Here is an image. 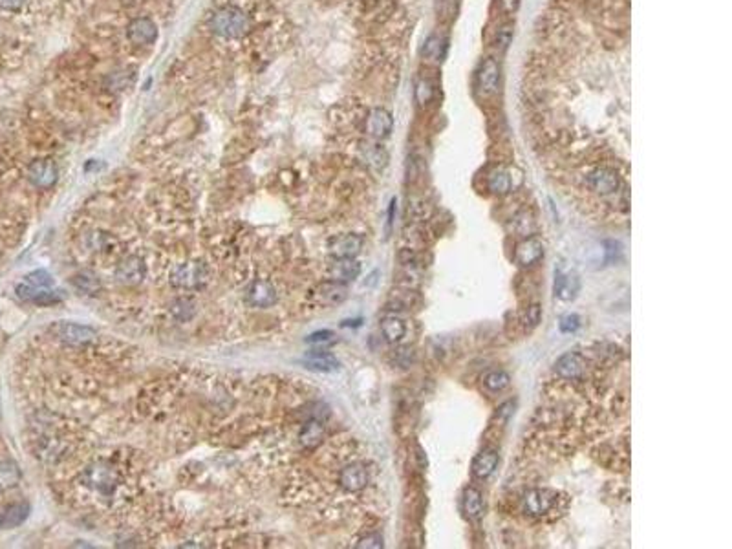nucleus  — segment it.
<instances>
[{"instance_id": "nucleus-1", "label": "nucleus", "mask_w": 732, "mask_h": 549, "mask_svg": "<svg viewBox=\"0 0 732 549\" xmlns=\"http://www.w3.org/2000/svg\"><path fill=\"white\" fill-rule=\"evenodd\" d=\"M562 492L555 489H529L520 498L522 511L529 518H536V520H549L562 515Z\"/></svg>"}, {"instance_id": "nucleus-2", "label": "nucleus", "mask_w": 732, "mask_h": 549, "mask_svg": "<svg viewBox=\"0 0 732 549\" xmlns=\"http://www.w3.org/2000/svg\"><path fill=\"white\" fill-rule=\"evenodd\" d=\"M209 28L224 39H240L249 34L251 19L236 6H224L211 17Z\"/></svg>"}, {"instance_id": "nucleus-3", "label": "nucleus", "mask_w": 732, "mask_h": 549, "mask_svg": "<svg viewBox=\"0 0 732 549\" xmlns=\"http://www.w3.org/2000/svg\"><path fill=\"white\" fill-rule=\"evenodd\" d=\"M209 268L203 262H187L176 265L170 273V284L178 289L193 291L200 289L209 282Z\"/></svg>"}, {"instance_id": "nucleus-4", "label": "nucleus", "mask_w": 732, "mask_h": 549, "mask_svg": "<svg viewBox=\"0 0 732 549\" xmlns=\"http://www.w3.org/2000/svg\"><path fill=\"white\" fill-rule=\"evenodd\" d=\"M586 189L601 198H612L622 193L621 176L610 167H593L584 176Z\"/></svg>"}, {"instance_id": "nucleus-5", "label": "nucleus", "mask_w": 732, "mask_h": 549, "mask_svg": "<svg viewBox=\"0 0 732 549\" xmlns=\"http://www.w3.org/2000/svg\"><path fill=\"white\" fill-rule=\"evenodd\" d=\"M555 374L562 383H580L588 374V359L580 352H568L555 363Z\"/></svg>"}, {"instance_id": "nucleus-6", "label": "nucleus", "mask_w": 732, "mask_h": 549, "mask_svg": "<svg viewBox=\"0 0 732 549\" xmlns=\"http://www.w3.org/2000/svg\"><path fill=\"white\" fill-rule=\"evenodd\" d=\"M50 332L63 341L64 344H70V346H87L90 342L96 341L97 333L88 326H81V324H73V323H55Z\"/></svg>"}, {"instance_id": "nucleus-7", "label": "nucleus", "mask_w": 732, "mask_h": 549, "mask_svg": "<svg viewBox=\"0 0 732 549\" xmlns=\"http://www.w3.org/2000/svg\"><path fill=\"white\" fill-rule=\"evenodd\" d=\"M370 483V471L365 463H348L339 472V485L346 492H361Z\"/></svg>"}, {"instance_id": "nucleus-8", "label": "nucleus", "mask_w": 732, "mask_h": 549, "mask_svg": "<svg viewBox=\"0 0 732 549\" xmlns=\"http://www.w3.org/2000/svg\"><path fill=\"white\" fill-rule=\"evenodd\" d=\"M85 482L88 487L96 489V491L108 492L112 491L117 483V471L112 465L105 462H97L87 469L85 472Z\"/></svg>"}, {"instance_id": "nucleus-9", "label": "nucleus", "mask_w": 732, "mask_h": 549, "mask_svg": "<svg viewBox=\"0 0 732 549\" xmlns=\"http://www.w3.org/2000/svg\"><path fill=\"white\" fill-rule=\"evenodd\" d=\"M59 176L57 165L52 159H35L28 167V180L37 189H50Z\"/></svg>"}, {"instance_id": "nucleus-10", "label": "nucleus", "mask_w": 732, "mask_h": 549, "mask_svg": "<svg viewBox=\"0 0 732 549\" xmlns=\"http://www.w3.org/2000/svg\"><path fill=\"white\" fill-rule=\"evenodd\" d=\"M129 41L136 46H149L158 39V26L149 17H138L126 28Z\"/></svg>"}, {"instance_id": "nucleus-11", "label": "nucleus", "mask_w": 732, "mask_h": 549, "mask_svg": "<svg viewBox=\"0 0 732 549\" xmlns=\"http://www.w3.org/2000/svg\"><path fill=\"white\" fill-rule=\"evenodd\" d=\"M145 274H147V265H145V262L141 261L140 256L136 255L125 256L116 268V279L119 280L121 284L126 286L140 284L141 280L145 279Z\"/></svg>"}, {"instance_id": "nucleus-12", "label": "nucleus", "mask_w": 732, "mask_h": 549, "mask_svg": "<svg viewBox=\"0 0 732 549\" xmlns=\"http://www.w3.org/2000/svg\"><path fill=\"white\" fill-rule=\"evenodd\" d=\"M348 297V289L342 282H335V280H324L321 284H317V288L314 289V300L321 306H337L342 300H346Z\"/></svg>"}, {"instance_id": "nucleus-13", "label": "nucleus", "mask_w": 732, "mask_h": 549, "mask_svg": "<svg viewBox=\"0 0 732 549\" xmlns=\"http://www.w3.org/2000/svg\"><path fill=\"white\" fill-rule=\"evenodd\" d=\"M246 299L253 308H270V306L277 302L279 295H277V289H274L271 282H268V280H255L247 289Z\"/></svg>"}, {"instance_id": "nucleus-14", "label": "nucleus", "mask_w": 732, "mask_h": 549, "mask_svg": "<svg viewBox=\"0 0 732 549\" xmlns=\"http://www.w3.org/2000/svg\"><path fill=\"white\" fill-rule=\"evenodd\" d=\"M328 249L333 258H356L363 249V238L359 235H339L330 242Z\"/></svg>"}, {"instance_id": "nucleus-15", "label": "nucleus", "mask_w": 732, "mask_h": 549, "mask_svg": "<svg viewBox=\"0 0 732 549\" xmlns=\"http://www.w3.org/2000/svg\"><path fill=\"white\" fill-rule=\"evenodd\" d=\"M359 273H361V264L356 258H333L332 264H328L326 268L328 279L342 284L357 279Z\"/></svg>"}, {"instance_id": "nucleus-16", "label": "nucleus", "mask_w": 732, "mask_h": 549, "mask_svg": "<svg viewBox=\"0 0 732 549\" xmlns=\"http://www.w3.org/2000/svg\"><path fill=\"white\" fill-rule=\"evenodd\" d=\"M544 256V244L540 238H527L522 244L516 246L515 251V262L522 268H527V265H533Z\"/></svg>"}, {"instance_id": "nucleus-17", "label": "nucleus", "mask_w": 732, "mask_h": 549, "mask_svg": "<svg viewBox=\"0 0 732 549\" xmlns=\"http://www.w3.org/2000/svg\"><path fill=\"white\" fill-rule=\"evenodd\" d=\"M392 125H394V121H392L390 112H386L385 108H374L366 119V132L374 140H383L390 134Z\"/></svg>"}, {"instance_id": "nucleus-18", "label": "nucleus", "mask_w": 732, "mask_h": 549, "mask_svg": "<svg viewBox=\"0 0 732 549\" xmlns=\"http://www.w3.org/2000/svg\"><path fill=\"white\" fill-rule=\"evenodd\" d=\"M498 85H500V68L497 61L487 59L478 72V88L483 96H492L498 92Z\"/></svg>"}, {"instance_id": "nucleus-19", "label": "nucleus", "mask_w": 732, "mask_h": 549, "mask_svg": "<svg viewBox=\"0 0 732 549\" xmlns=\"http://www.w3.org/2000/svg\"><path fill=\"white\" fill-rule=\"evenodd\" d=\"M324 436H326V429H324V423L319 418H312L304 423L302 430L299 434V441L304 448H317L319 445L324 441Z\"/></svg>"}, {"instance_id": "nucleus-20", "label": "nucleus", "mask_w": 732, "mask_h": 549, "mask_svg": "<svg viewBox=\"0 0 732 549\" xmlns=\"http://www.w3.org/2000/svg\"><path fill=\"white\" fill-rule=\"evenodd\" d=\"M302 363L306 368L315 372H337L339 366H341L337 357L328 352H321V350H312V352L306 353Z\"/></svg>"}, {"instance_id": "nucleus-21", "label": "nucleus", "mask_w": 732, "mask_h": 549, "mask_svg": "<svg viewBox=\"0 0 732 549\" xmlns=\"http://www.w3.org/2000/svg\"><path fill=\"white\" fill-rule=\"evenodd\" d=\"M498 453L497 451H483V453L478 454L472 462V472L476 478H489L495 472L498 465Z\"/></svg>"}, {"instance_id": "nucleus-22", "label": "nucleus", "mask_w": 732, "mask_h": 549, "mask_svg": "<svg viewBox=\"0 0 732 549\" xmlns=\"http://www.w3.org/2000/svg\"><path fill=\"white\" fill-rule=\"evenodd\" d=\"M361 159L363 163L368 165L370 169L381 170L385 169L386 161H388V154H386V150L383 149V147H379V145L365 143L361 147Z\"/></svg>"}, {"instance_id": "nucleus-23", "label": "nucleus", "mask_w": 732, "mask_h": 549, "mask_svg": "<svg viewBox=\"0 0 732 549\" xmlns=\"http://www.w3.org/2000/svg\"><path fill=\"white\" fill-rule=\"evenodd\" d=\"M578 288H580V282L575 274H557V280H555V295L562 300H571L575 299V295L578 293Z\"/></svg>"}, {"instance_id": "nucleus-24", "label": "nucleus", "mask_w": 732, "mask_h": 549, "mask_svg": "<svg viewBox=\"0 0 732 549\" xmlns=\"http://www.w3.org/2000/svg\"><path fill=\"white\" fill-rule=\"evenodd\" d=\"M381 332H383V337H385L386 341L395 344V342H400L401 339L405 337L407 326L400 317L388 315V317H385L381 321Z\"/></svg>"}, {"instance_id": "nucleus-25", "label": "nucleus", "mask_w": 732, "mask_h": 549, "mask_svg": "<svg viewBox=\"0 0 732 549\" xmlns=\"http://www.w3.org/2000/svg\"><path fill=\"white\" fill-rule=\"evenodd\" d=\"M463 509H465V515H467L471 520H478V518L482 516V492L478 491L476 487H467L465 492H463Z\"/></svg>"}, {"instance_id": "nucleus-26", "label": "nucleus", "mask_w": 732, "mask_h": 549, "mask_svg": "<svg viewBox=\"0 0 732 549\" xmlns=\"http://www.w3.org/2000/svg\"><path fill=\"white\" fill-rule=\"evenodd\" d=\"M20 469L15 462H0V491H10L20 483Z\"/></svg>"}, {"instance_id": "nucleus-27", "label": "nucleus", "mask_w": 732, "mask_h": 549, "mask_svg": "<svg viewBox=\"0 0 732 549\" xmlns=\"http://www.w3.org/2000/svg\"><path fill=\"white\" fill-rule=\"evenodd\" d=\"M196 300L191 299V297H180L170 306V314L180 323H187L196 315Z\"/></svg>"}, {"instance_id": "nucleus-28", "label": "nucleus", "mask_w": 732, "mask_h": 549, "mask_svg": "<svg viewBox=\"0 0 732 549\" xmlns=\"http://www.w3.org/2000/svg\"><path fill=\"white\" fill-rule=\"evenodd\" d=\"M72 284L87 295H97L99 289H101V282L97 279L96 274L90 273V271H81V273L73 274L72 277Z\"/></svg>"}, {"instance_id": "nucleus-29", "label": "nucleus", "mask_w": 732, "mask_h": 549, "mask_svg": "<svg viewBox=\"0 0 732 549\" xmlns=\"http://www.w3.org/2000/svg\"><path fill=\"white\" fill-rule=\"evenodd\" d=\"M445 52H447V39H445V37L432 35V37H429V39L425 41L423 55L427 59H432V61H441V59L445 57Z\"/></svg>"}, {"instance_id": "nucleus-30", "label": "nucleus", "mask_w": 732, "mask_h": 549, "mask_svg": "<svg viewBox=\"0 0 732 549\" xmlns=\"http://www.w3.org/2000/svg\"><path fill=\"white\" fill-rule=\"evenodd\" d=\"M134 81H136L134 70H119V72L110 73V75L106 78V87L110 88V90L121 92V90H125V88L132 87Z\"/></svg>"}, {"instance_id": "nucleus-31", "label": "nucleus", "mask_w": 732, "mask_h": 549, "mask_svg": "<svg viewBox=\"0 0 732 549\" xmlns=\"http://www.w3.org/2000/svg\"><path fill=\"white\" fill-rule=\"evenodd\" d=\"M511 383V377L507 372L504 370H495V372H489L485 377H483V385H485L487 390H491V392H500L504 390V388H507Z\"/></svg>"}, {"instance_id": "nucleus-32", "label": "nucleus", "mask_w": 732, "mask_h": 549, "mask_svg": "<svg viewBox=\"0 0 732 549\" xmlns=\"http://www.w3.org/2000/svg\"><path fill=\"white\" fill-rule=\"evenodd\" d=\"M28 513H29L28 504H15V506H11L10 509L6 511L4 525L6 527H17V525H20L26 520V518H28Z\"/></svg>"}, {"instance_id": "nucleus-33", "label": "nucleus", "mask_w": 732, "mask_h": 549, "mask_svg": "<svg viewBox=\"0 0 732 549\" xmlns=\"http://www.w3.org/2000/svg\"><path fill=\"white\" fill-rule=\"evenodd\" d=\"M511 185H513V182L506 170H495L489 176V189L495 194H507L511 191Z\"/></svg>"}, {"instance_id": "nucleus-34", "label": "nucleus", "mask_w": 732, "mask_h": 549, "mask_svg": "<svg viewBox=\"0 0 732 549\" xmlns=\"http://www.w3.org/2000/svg\"><path fill=\"white\" fill-rule=\"evenodd\" d=\"M540 319H542V312H540V306H539V304H531L529 308L525 309L522 323H524L525 330H527V332H531V330H535V328L539 326Z\"/></svg>"}, {"instance_id": "nucleus-35", "label": "nucleus", "mask_w": 732, "mask_h": 549, "mask_svg": "<svg viewBox=\"0 0 732 549\" xmlns=\"http://www.w3.org/2000/svg\"><path fill=\"white\" fill-rule=\"evenodd\" d=\"M26 282L31 286H35V288H48V286L53 284V279H52V274L48 273V271H44V270H37L34 271V273H29L28 277H26Z\"/></svg>"}, {"instance_id": "nucleus-36", "label": "nucleus", "mask_w": 732, "mask_h": 549, "mask_svg": "<svg viewBox=\"0 0 732 549\" xmlns=\"http://www.w3.org/2000/svg\"><path fill=\"white\" fill-rule=\"evenodd\" d=\"M61 300H63L61 293H57V291H50V289H46V288H41L31 302L41 304V306H50V304H57V302H61Z\"/></svg>"}, {"instance_id": "nucleus-37", "label": "nucleus", "mask_w": 732, "mask_h": 549, "mask_svg": "<svg viewBox=\"0 0 732 549\" xmlns=\"http://www.w3.org/2000/svg\"><path fill=\"white\" fill-rule=\"evenodd\" d=\"M434 97V85L430 81H427V79H423V81H419L418 82V87H416V99H418L419 105H425V103H429L430 99Z\"/></svg>"}, {"instance_id": "nucleus-38", "label": "nucleus", "mask_w": 732, "mask_h": 549, "mask_svg": "<svg viewBox=\"0 0 732 549\" xmlns=\"http://www.w3.org/2000/svg\"><path fill=\"white\" fill-rule=\"evenodd\" d=\"M578 326H580V319H578V315H575V314L566 315V317L560 319V323H559V328L562 333L577 332Z\"/></svg>"}, {"instance_id": "nucleus-39", "label": "nucleus", "mask_w": 732, "mask_h": 549, "mask_svg": "<svg viewBox=\"0 0 732 549\" xmlns=\"http://www.w3.org/2000/svg\"><path fill=\"white\" fill-rule=\"evenodd\" d=\"M392 359H394V363L397 366H409L410 363H412V359H414V353H412V350L410 348H397V350H394V356H392Z\"/></svg>"}, {"instance_id": "nucleus-40", "label": "nucleus", "mask_w": 732, "mask_h": 549, "mask_svg": "<svg viewBox=\"0 0 732 549\" xmlns=\"http://www.w3.org/2000/svg\"><path fill=\"white\" fill-rule=\"evenodd\" d=\"M356 548H370V549L383 548V536L377 535V533H370V535L363 536V539L356 544Z\"/></svg>"}, {"instance_id": "nucleus-41", "label": "nucleus", "mask_w": 732, "mask_h": 549, "mask_svg": "<svg viewBox=\"0 0 732 549\" xmlns=\"http://www.w3.org/2000/svg\"><path fill=\"white\" fill-rule=\"evenodd\" d=\"M333 337H335V335H333L332 332L321 330V332H315L312 333V335H308L306 342H309V344H324V342H332Z\"/></svg>"}, {"instance_id": "nucleus-42", "label": "nucleus", "mask_w": 732, "mask_h": 549, "mask_svg": "<svg viewBox=\"0 0 732 549\" xmlns=\"http://www.w3.org/2000/svg\"><path fill=\"white\" fill-rule=\"evenodd\" d=\"M26 0H0V8L6 11H17L24 6Z\"/></svg>"}, {"instance_id": "nucleus-43", "label": "nucleus", "mask_w": 732, "mask_h": 549, "mask_svg": "<svg viewBox=\"0 0 732 549\" xmlns=\"http://www.w3.org/2000/svg\"><path fill=\"white\" fill-rule=\"evenodd\" d=\"M511 29L509 28H502L500 31H498V37H497V46L500 44L502 48H507V44L511 43Z\"/></svg>"}, {"instance_id": "nucleus-44", "label": "nucleus", "mask_w": 732, "mask_h": 549, "mask_svg": "<svg viewBox=\"0 0 732 549\" xmlns=\"http://www.w3.org/2000/svg\"><path fill=\"white\" fill-rule=\"evenodd\" d=\"M500 6L506 13H513L518 8V0H500Z\"/></svg>"}, {"instance_id": "nucleus-45", "label": "nucleus", "mask_w": 732, "mask_h": 549, "mask_svg": "<svg viewBox=\"0 0 732 549\" xmlns=\"http://www.w3.org/2000/svg\"><path fill=\"white\" fill-rule=\"evenodd\" d=\"M0 527H4V515H0Z\"/></svg>"}, {"instance_id": "nucleus-46", "label": "nucleus", "mask_w": 732, "mask_h": 549, "mask_svg": "<svg viewBox=\"0 0 732 549\" xmlns=\"http://www.w3.org/2000/svg\"><path fill=\"white\" fill-rule=\"evenodd\" d=\"M123 2H125V4H136L138 0H123Z\"/></svg>"}]
</instances>
